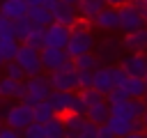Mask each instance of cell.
<instances>
[{"label":"cell","instance_id":"cell-1","mask_svg":"<svg viewBox=\"0 0 147 138\" xmlns=\"http://www.w3.org/2000/svg\"><path fill=\"white\" fill-rule=\"evenodd\" d=\"M69 53V57H78V55H85V53H92L94 51V34L90 30V25L85 21H78L74 28H71V34H69V44L64 48Z\"/></svg>","mask_w":147,"mask_h":138},{"label":"cell","instance_id":"cell-2","mask_svg":"<svg viewBox=\"0 0 147 138\" xmlns=\"http://www.w3.org/2000/svg\"><path fill=\"white\" fill-rule=\"evenodd\" d=\"M119 9V30L124 32H136L140 28H147V14L140 5V0H133L129 5L117 7Z\"/></svg>","mask_w":147,"mask_h":138},{"label":"cell","instance_id":"cell-3","mask_svg":"<svg viewBox=\"0 0 147 138\" xmlns=\"http://www.w3.org/2000/svg\"><path fill=\"white\" fill-rule=\"evenodd\" d=\"M48 80L53 90H62V92H76L78 90V69L74 67V62L69 60L67 64H62L55 71H48Z\"/></svg>","mask_w":147,"mask_h":138},{"label":"cell","instance_id":"cell-4","mask_svg":"<svg viewBox=\"0 0 147 138\" xmlns=\"http://www.w3.org/2000/svg\"><path fill=\"white\" fill-rule=\"evenodd\" d=\"M2 120H5V124H7V126L23 131L25 126H30V124L34 122V110H32V106H30V103L18 101V103H11V108L7 110V115H5Z\"/></svg>","mask_w":147,"mask_h":138},{"label":"cell","instance_id":"cell-5","mask_svg":"<svg viewBox=\"0 0 147 138\" xmlns=\"http://www.w3.org/2000/svg\"><path fill=\"white\" fill-rule=\"evenodd\" d=\"M25 85H28L25 103H30V106H34V103H39V101H46V99L51 97V92H53L51 80H48V76H44V74L28 76V78H25Z\"/></svg>","mask_w":147,"mask_h":138},{"label":"cell","instance_id":"cell-6","mask_svg":"<svg viewBox=\"0 0 147 138\" xmlns=\"http://www.w3.org/2000/svg\"><path fill=\"white\" fill-rule=\"evenodd\" d=\"M14 60L21 64V69L25 71V76H37V74L44 71V64H41V51L32 48V46H28V44H21V48H18V53H16Z\"/></svg>","mask_w":147,"mask_h":138},{"label":"cell","instance_id":"cell-7","mask_svg":"<svg viewBox=\"0 0 147 138\" xmlns=\"http://www.w3.org/2000/svg\"><path fill=\"white\" fill-rule=\"evenodd\" d=\"M51 12H53V23H62V25H67V28H74V25L80 21L78 7H76V5H69V2H64V0H57V2L51 7Z\"/></svg>","mask_w":147,"mask_h":138},{"label":"cell","instance_id":"cell-8","mask_svg":"<svg viewBox=\"0 0 147 138\" xmlns=\"http://www.w3.org/2000/svg\"><path fill=\"white\" fill-rule=\"evenodd\" d=\"M119 67L126 71V76L145 78L147 76V53H126L124 57H119Z\"/></svg>","mask_w":147,"mask_h":138},{"label":"cell","instance_id":"cell-9","mask_svg":"<svg viewBox=\"0 0 147 138\" xmlns=\"http://www.w3.org/2000/svg\"><path fill=\"white\" fill-rule=\"evenodd\" d=\"M71 57L64 48H55V46H44L41 48V64L46 71H55L60 69L62 64H67Z\"/></svg>","mask_w":147,"mask_h":138},{"label":"cell","instance_id":"cell-10","mask_svg":"<svg viewBox=\"0 0 147 138\" xmlns=\"http://www.w3.org/2000/svg\"><path fill=\"white\" fill-rule=\"evenodd\" d=\"M44 32H46V46L67 48V44H69V34H71V28H67V25H62V23H51Z\"/></svg>","mask_w":147,"mask_h":138},{"label":"cell","instance_id":"cell-11","mask_svg":"<svg viewBox=\"0 0 147 138\" xmlns=\"http://www.w3.org/2000/svg\"><path fill=\"white\" fill-rule=\"evenodd\" d=\"M122 48L129 53H145L147 51V28H140L136 32H124Z\"/></svg>","mask_w":147,"mask_h":138},{"label":"cell","instance_id":"cell-12","mask_svg":"<svg viewBox=\"0 0 147 138\" xmlns=\"http://www.w3.org/2000/svg\"><path fill=\"white\" fill-rule=\"evenodd\" d=\"M92 87H94V90H99L103 97H106L110 90H115V76H113V67L101 64L99 69H94V83H92Z\"/></svg>","mask_w":147,"mask_h":138},{"label":"cell","instance_id":"cell-13","mask_svg":"<svg viewBox=\"0 0 147 138\" xmlns=\"http://www.w3.org/2000/svg\"><path fill=\"white\" fill-rule=\"evenodd\" d=\"M74 99H76V92H62V90H53L48 101L53 106V110L62 117L67 113H71V106H74Z\"/></svg>","mask_w":147,"mask_h":138},{"label":"cell","instance_id":"cell-14","mask_svg":"<svg viewBox=\"0 0 147 138\" xmlns=\"http://www.w3.org/2000/svg\"><path fill=\"white\" fill-rule=\"evenodd\" d=\"M37 28H48L51 23H53V12H51V7H46V5H32V2H28V14H25Z\"/></svg>","mask_w":147,"mask_h":138},{"label":"cell","instance_id":"cell-15","mask_svg":"<svg viewBox=\"0 0 147 138\" xmlns=\"http://www.w3.org/2000/svg\"><path fill=\"white\" fill-rule=\"evenodd\" d=\"M106 7H108L106 0H80L78 2V16H80V21L92 23Z\"/></svg>","mask_w":147,"mask_h":138},{"label":"cell","instance_id":"cell-16","mask_svg":"<svg viewBox=\"0 0 147 138\" xmlns=\"http://www.w3.org/2000/svg\"><path fill=\"white\" fill-rule=\"evenodd\" d=\"M85 117H87V122H92V124H96V126L106 124L108 117H110V103H108L106 99H101V101H96V103H90Z\"/></svg>","mask_w":147,"mask_h":138},{"label":"cell","instance_id":"cell-17","mask_svg":"<svg viewBox=\"0 0 147 138\" xmlns=\"http://www.w3.org/2000/svg\"><path fill=\"white\" fill-rule=\"evenodd\" d=\"M92 23L99 30H119V9L117 7H106Z\"/></svg>","mask_w":147,"mask_h":138},{"label":"cell","instance_id":"cell-18","mask_svg":"<svg viewBox=\"0 0 147 138\" xmlns=\"http://www.w3.org/2000/svg\"><path fill=\"white\" fill-rule=\"evenodd\" d=\"M119 87L124 90V94L129 99H145V94H147V80L138 78V76H126V80Z\"/></svg>","mask_w":147,"mask_h":138},{"label":"cell","instance_id":"cell-19","mask_svg":"<svg viewBox=\"0 0 147 138\" xmlns=\"http://www.w3.org/2000/svg\"><path fill=\"white\" fill-rule=\"evenodd\" d=\"M0 14L11 18V21H18L28 14V0H2L0 2Z\"/></svg>","mask_w":147,"mask_h":138},{"label":"cell","instance_id":"cell-20","mask_svg":"<svg viewBox=\"0 0 147 138\" xmlns=\"http://www.w3.org/2000/svg\"><path fill=\"white\" fill-rule=\"evenodd\" d=\"M71 62H74V67H76L78 71H94V69L101 67V60L96 57L94 51H92V53H85V55H78V57H74Z\"/></svg>","mask_w":147,"mask_h":138},{"label":"cell","instance_id":"cell-21","mask_svg":"<svg viewBox=\"0 0 147 138\" xmlns=\"http://www.w3.org/2000/svg\"><path fill=\"white\" fill-rule=\"evenodd\" d=\"M18 48H21V41L14 34H0V51H2L5 60H14Z\"/></svg>","mask_w":147,"mask_h":138},{"label":"cell","instance_id":"cell-22","mask_svg":"<svg viewBox=\"0 0 147 138\" xmlns=\"http://www.w3.org/2000/svg\"><path fill=\"white\" fill-rule=\"evenodd\" d=\"M32 110H34V122H41V124H46V122H51L53 117H57V113L53 110V106H51V101H48V99H46V101L34 103V106H32Z\"/></svg>","mask_w":147,"mask_h":138},{"label":"cell","instance_id":"cell-23","mask_svg":"<svg viewBox=\"0 0 147 138\" xmlns=\"http://www.w3.org/2000/svg\"><path fill=\"white\" fill-rule=\"evenodd\" d=\"M117 53H119V44L110 39V41H101V46H99V51H96V57H99L101 64H103V62L117 60Z\"/></svg>","mask_w":147,"mask_h":138},{"label":"cell","instance_id":"cell-24","mask_svg":"<svg viewBox=\"0 0 147 138\" xmlns=\"http://www.w3.org/2000/svg\"><path fill=\"white\" fill-rule=\"evenodd\" d=\"M62 120H64L67 133H78L87 124V117L85 115H78V113H67V115H62Z\"/></svg>","mask_w":147,"mask_h":138},{"label":"cell","instance_id":"cell-25","mask_svg":"<svg viewBox=\"0 0 147 138\" xmlns=\"http://www.w3.org/2000/svg\"><path fill=\"white\" fill-rule=\"evenodd\" d=\"M44 126H46V138H67V126L60 115L53 117L51 122H46Z\"/></svg>","mask_w":147,"mask_h":138},{"label":"cell","instance_id":"cell-26","mask_svg":"<svg viewBox=\"0 0 147 138\" xmlns=\"http://www.w3.org/2000/svg\"><path fill=\"white\" fill-rule=\"evenodd\" d=\"M34 28H37V25H34L28 16H23V18H18V21H14V34H16V39H18L21 44L28 39V34H30Z\"/></svg>","mask_w":147,"mask_h":138},{"label":"cell","instance_id":"cell-27","mask_svg":"<svg viewBox=\"0 0 147 138\" xmlns=\"http://www.w3.org/2000/svg\"><path fill=\"white\" fill-rule=\"evenodd\" d=\"M2 76L14 78V80H25V78H28L25 71L21 69V64H18L16 60H7V62H5V67H2Z\"/></svg>","mask_w":147,"mask_h":138},{"label":"cell","instance_id":"cell-28","mask_svg":"<svg viewBox=\"0 0 147 138\" xmlns=\"http://www.w3.org/2000/svg\"><path fill=\"white\" fill-rule=\"evenodd\" d=\"M46 28H34L30 34H28V39L23 41V44H28V46H32V48H37V51H41L44 46H46V32H44Z\"/></svg>","mask_w":147,"mask_h":138},{"label":"cell","instance_id":"cell-29","mask_svg":"<svg viewBox=\"0 0 147 138\" xmlns=\"http://www.w3.org/2000/svg\"><path fill=\"white\" fill-rule=\"evenodd\" d=\"M18 83H21V80H14V78L2 76V78H0V97H2V99H14V94H16V90H18Z\"/></svg>","mask_w":147,"mask_h":138},{"label":"cell","instance_id":"cell-30","mask_svg":"<svg viewBox=\"0 0 147 138\" xmlns=\"http://www.w3.org/2000/svg\"><path fill=\"white\" fill-rule=\"evenodd\" d=\"M23 138H46V126L41 122H32L30 126H25L23 131Z\"/></svg>","mask_w":147,"mask_h":138},{"label":"cell","instance_id":"cell-31","mask_svg":"<svg viewBox=\"0 0 147 138\" xmlns=\"http://www.w3.org/2000/svg\"><path fill=\"white\" fill-rule=\"evenodd\" d=\"M96 129H99L96 124L87 122V124H85L78 133H67V136H69V138H96Z\"/></svg>","mask_w":147,"mask_h":138},{"label":"cell","instance_id":"cell-32","mask_svg":"<svg viewBox=\"0 0 147 138\" xmlns=\"http://www.w3.org/2000/svg\"><path fill=\"white\" fill-rule=\"evenodd\" d=\"M94 83V71H78V90H87Z\"/></svg>","mask_w":147,"mask_h":138},{"label":"cell","instance_id":"cell-33","mask_svg":"<svg viewBox=\"0 0 147 138\" xmlns=\"http://www.w3.org/2000/svg\"><path fill=\"white\" fill-rule=\"evenodd\" d=\"M71 113H78V115H85V113H87V103H85V99L80 97V92H76V99H74V106H71Z\"/></svg>","mask_w":147,"mask_h":138},{"label":"cell","instance_id":"cell-34","mask_svg":"<svg viewBox=\"0 0 147 138\" xmlns=\"http://www.w3.org/2000/svg\"><path fill=\"white\" fill-rule=\"evenodd\" d=\"M122 99H129L122 87H115V90H110V92L106 94V101H108V103H117V101H122Z\"/></svg>","mask_w":147,"mask_h":138},{"label":"cell","instance_id":"cell-35","mask_svg":"<svg viewBox=\"0 0 147 138\" xmlns=\"http://www.w3.org/2000/svg\"><path fill=\"white\" fill-rule=\"evenodd\" d=\"M0 34H14V21L7 18V16H2V14H0Z\"/></svg>","mask_w":147,"mask_h":138},{"label":"cell","instance_id":"cell-36","mask_svg":"<svg viewBox=\"0 0 147 138\" xmlns=\"http://www.w3.org/2000/svg\"><path fill=\"white\" fill-rule=\"evenodd\" d=\"M0 138H23V133L18 131V129H11V126H2L0 129Z\"/></svg>","mask_w":147,"mask_h":138},{"label":"cell","instance_id":"cell-37","mask_svg":"<svg viewBox=\"0 0 147 138\" xmlns=\"http://www.w3.org/2000/svg\"><path fill=\"white\" fill-rule=\"evenodd\" d=\"M96 138H117V136L110 131V126H108V124H101V126L96 129Z\"/></svg>","mask_w":147,"mask_h":138},{"label":"cell","instance_id":"cell-38","mask_svg":"<svg viewBox=\"0 0 147 138\" xmlns=\"http://www.w3.org/2000/svg\"><path fill=\"white\" fill-rule=\"evenodd\" d=\"M106 2H108V7H122V5H129L133 0H106Z\"/></svg>","mask_w":147,"mask_h":138},{"label":"cell","instance_id":"cell-39","mask_svg":"<svg viewBox=\"0 0 147 138\" xmlns=\"http://www.w3.org/2000/svg\"><path fill=\"white\" fill-rule=\"evenodd\" d=\"M122 138H145V131H131V133H126Z\"/></svg>","mask_w":147,"mask_h":138},{"label":"cell","instance_id":"cell-40","mask_svg":"<svg viewBox=\"0 0 147 138\" xmlns=\"http://www.w3.org/2000/svg\"><path fill=\"white\" fill-rule=\"evenodd\" d=\"M55 2H57V0H44V5H46V7H53Z\"/></svg>","mask_w":147,"mask_h":138},{"label":"cell","instance_id":"cell-41","mask_svg":"<svg viewBox=\"0 0 147 138\" xmlns=\"http://www.w3.org/2000/svg\"><path fill=\"white\" fill-rule=\"evenodd\" d=\"M5 62H7V60H5V55H2V51H0V69L5 67Z\"/></svg>","mask_w":147,"mask_h":138},{"label":"cell","instance_id":"cell-42","mask_svg":"<svg viewBox=\"0 0 147 138\" xmlns=\"http://www.w3.org/2000/svg\"><path fill=\"white\" fill-rule=\"evenodd\" d=\"M28 2H32V5H44V0H28Z\"/></svg>","mask_w":147,"mask_h":138},{"label":"cell","instance_id":"cell-43","mask_svg":"<svg viewBox=\"0 0 147 138\" xmlns=\"http://www.w3.org/2000/svg\"><path fill=\"white\" fill-rule=\"evenodd\" d=\"M64 2H69V5H76V7H78V2H80V0H64Z\"/></svg>","mask_w":147,"mask_h":138},{"label":"cell","instance_id":"cell-44","mask_svg":"<svg viewBox=\"0 0 147 138\" xmlns=\"http://www.w3.org/2000/svg\"><path fill=\"white\" fill-rule=\"evenodd\" d=\"M140 5H142V9H145V14H147V0H140Z\"/></svg>","mask_w":147,"mask_h":138},{"label":"cell","instance_id":"cell-45","mask_svg":"<svg viewBox=\"0 0 147 138\" xmlns=\"http://www.w3.org/2000/svg\"><path fill=\"white\" fill-rule=\"evenodd\" d=\"M142 124H145V129H147V113H145V117H142Z\"/></svg>","mask_w":147,"mask_h":138},{"label":"cell","instance_id":"cell-46","mask_svg":"<svg viewBox=\"0 0 147 138\" xmlns=\"http://www.w3.org/2000/svg\"><path fill=\"white\" fill-rule=\"evenodd\" d=\"M2 126H5V120H2V115H0V129H2Z\"/></svg>","mask_w":147,"mask_h":138},{"label":"cell","instance_id":"cell-47","mask_svg":"<svg viewBox=\"0 0 147 138\" xmlns=\"http://www.w3.org/2000/svg\"><path fill=\"white\" fill-rule=\"evenodd\" d=\"M145 138H147V129H145Z\"/></svg>","mask_w":147,"mask_h":138},{"label":"cell","instance_id":"cell-48","mask_svg":"<svg viewBox=\"0 0 147 138\" xmlns=\"http://www.w3.org/2000/svg\"><path fill=\"white\" fill-rule=\"evenodd\" d=\"M145 80H147V76H145ZM145 99H147V94H145Z\"/></svg>","mask_w":147,"mask_h":138},{"label":"cell","instance_id":"cell-49","mask_svg":"<svg viewBox=\"0 0 147 138\" xmlns=\"http://www.w3.org/2000/svg\"><path fill=\"white\" fill-rule=\"evenodd\" d=\"M0 78H2V74H0Z\"/></svg>","mask_w":147,"mask_h":138},{"label":"cell","instance_id":"cell-50","mask_svg":"<svg viewBox=\"0 0 147 138\" xmlns=\"http://www.w3.org/2000/svg\"><path fill=\"white\" fill-rule=\"evenodd\" d=\"M0 2H2V0H0Z\"/></svg>","mask_w":147,"mask_h":138},{"label":"cell","instance_id":"cell-51","mask_svg":"<svg viewBox=\"0 0 147 138\" xmlns=\"http://www.w3.org/2000/svg\"><path fill=\"white\" fill-rule=\"evenodd\" d=\"M145 53H147V51H145Z\"/></svg>","mask_w":147,"mask_h":138}]
</instances>
